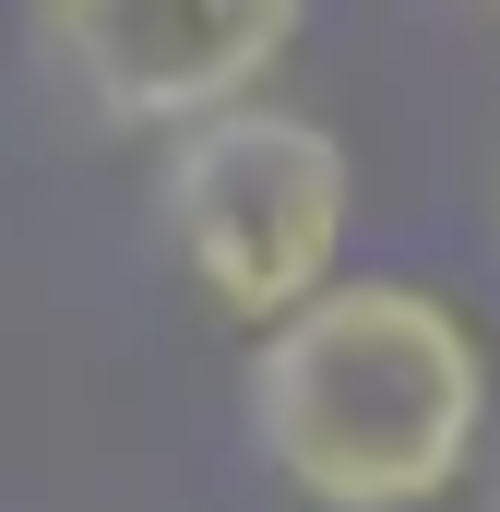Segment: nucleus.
Listing matches in <instances>:
<instances>
[{
	"label": "nucleus",
	"mask_w": 500,
	"mask_h": 512,
	"mask_svg": "<svg viewBox=\"0 0 500 512\" xmlns=\"http://www.w3.org/2000/svg\"><path fill=\"white\" fill-rule=\"evenodd\" d=\"M155 251L250 346L262 322L322 298L346 274V251H358V155H346V131L286 108V96H250V108L167 131L155 143Z\"/></svg>",
	"instance_id": "obj_2"
},
{
	"label": "nucleus",
	"mask_w": 500,
	"mask_h": 512,
	"mask_svg": "<svg viewBox=\"0 0 500 512\" xmlns=\"http://www.w3.org/2000/svg\"><path fill=\"white\" fill-rule=\"evenodd\" d=\"M489 512H500V477H489Z\"/></svg>",
	"instance_id": "obj_5"
},
{
	"label": "nucleus",
	"mask_w": 500,
	"mask_h": 512,
	"mask_svg": "<svg viewBox=\"0 0 500 512\" xmlns=\"http://www.w3.org/2000/svg\"><path fill=\"white\" fill-rule=\"evenodd\" d=\"M489 251H500V191H489Z\"/></svg>",
	"instance_id": "obj_4"
},
{
	"label": "nucleus",
	"mask_w": 500,
	"mask_h": 512,
	"mask_svg": "<svg viewBox=\"0 0 500 512\" xmlns=\"http://www.w3.org/2000/svg\"><path fill=\"white\" fill-rule=\"evenodd\" d=\"M239 429L298 512H441L500 441V346L453 286L346 262L250 334Z\"/></svg>",
	"instance_id": "obj_1"
},
{
	"label": "nucleus",
	"mask_w": 500,
	"mask_h": 512,
	"mask_svg": "<svg viewBox=\"0 0 500 512\" xmlns=\"http://www.w3.org/2000/svg\"><path fill=\"white\" fill-rule=\"evenodd\" d=\"M24 36L84 120L167 143L215 108L274 96L310 36V0H24Z\"/></svg>",
	"instance_id": "obj_3"
},
{
	"label": "nucleus",
	"mask_w": 500,
	"mask_h": 512,
	"mask_svg": "<svg viewBox=\"0 0 500 512\" xmlns=\"http://www.w3.org/2000/svg\"><path fill=\"white\" fill-rule=\"evenodd\" d=\"M477 12H500V0H477Z\"/></svg>",
	"instance_id": "obj_6"
}]
</instances>
